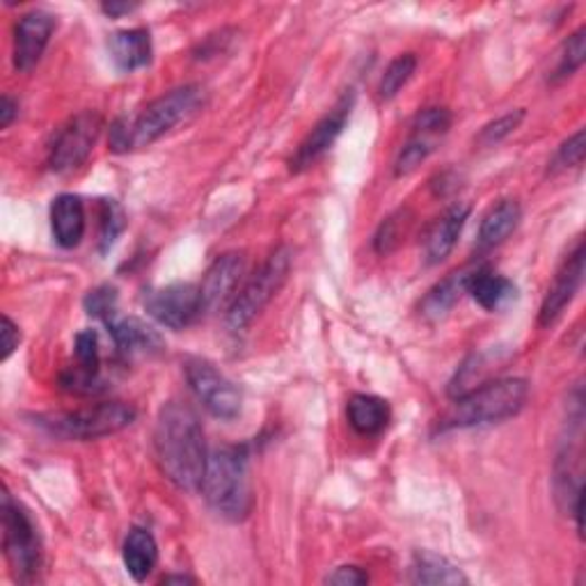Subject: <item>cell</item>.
I'll return each mask as SVG.
<instances>
[{"label":"cell","instance_id":"34","mask_svg":"<svg viewBox=\"0 0 586 586\" xmlns=\"http://www.w3.org/2000/svg\"><path fill=\"white\" fill-rule=\"evenodd\" d=\"M401 220H404V213H395L378 227V232L374 237V248L378 254L385 257L399 245V241L404 237V222Z\"/></svg>","mask_w":586,"mask_h":586},{"label":"cell","instance_id":"24","mask_svg":"<svg viewBox=\"0 0 586 586\" xmlns=\"http://www.w3.org/2000/svg\"><path fill=\"white\" fill-rule=\"evenodd\" d=\"M472 271H456L449 278H444L442 282H438L429 293L427 299L421 301V316H427L431 321H438L442 316H447L453 305L463 299V293L468 291V280H470Z\"/></svg>","mask_w":586,"mask_h":586},{"label":"cell","instance_id":"27","mask_svg":"<svg viewBox=\"0 0 586 586\" xmlns=\"http://www.w3.org/2000/svg\"><path fill=\"white\" fill-rule=\"evenodd\" d=\"M100 248L108 252L126 230V213L115 200H102L100 205Z\"/></svg>","mask_w":586,"mask_h":586},{"label":"cell","instance_id":"16","mask_svg":"<svg viewBox=\"0 0 586 586\" xmlns=\"http://www.w3.org/2000/svg\"><path fill=\"white\" fill-rule=\"evenodd\" d=\"M51 227L55 243L64 250H74L85 237V207L79 195L62 192L51 205Z\"/></svg>","mask_w":586,"mask_h":586},{"label":"cell","instance_id":"3","mask_svg":"<svg viewBox=\"0 0 586 586\" xmlns=\"http://www.w3.org/2000/svg\"><path fill=\"white\" fill-rule=\"evenodd\" d=\"M530 383L525 378H498L481 383L465 395L453 397L451 408L440 419V431L474 429L515 417L525 408Z\"/></svg>","mask_w":586,"mask_h":586},{"label":"cell","instance_id":"6","mask_svg":"<svg viewBox=\"0 0 586 586\" xmlns=\"http://www.w3.org/2000/svg\"><path fill=\"white\" fill-rule=\"evenodd\" d=\"M136 417L138 412L134 406L124 401H104L72 412L42 415L38 417V425L51 436L64 440H96L128 429Z\"/></svg>","mask_w":586,"mask_h":586},{"label":"cell","instance_id":"33","mask_svg":"<svg viewBox=\"0 0 586 586\" xmlns=\"http://www.w3.org/2000/svg\"><path fill=\"white\" fill-rule=\"evenodd\" d=\"M85 310L90 316L106 321L111 314L117 312V291L115 286H96L85 296Z\"/></svg>","mask_w":586,"mask_h":586},{"label":"cell","instance_id":"37","mask_svg":"<svg viewBox=\"0 0 586 586\" xmlns=\"http://www.w3.org/2000/svg\"><path fill=\"white\" fill-rule=\"evenodd\" d=\"M19 115V102H14L10 94L3 96V102H0V128H8Z\"/></svg>","mask_w":586,"mask_h":586},{"label":"cell","instance_id":"22","mask_svg":"<svg viewBox=\"0 0 586 586\" xmlns=\"http://www.w3.org/2000/svg\"><path fill=\"white\" fill-rule=\"evenodd\" d=\"M520 218H523V209H520L515 200H502L500 205H495L481 220L479 248L493 250L502 245L517 230Z\"/></svg>","mask_w":586,"mask_h":586},{"label":"cell","instance_id":"25","mask_svg":"<svg viewBox=\"0 0 586 586\" xmlns=\"http://www.w3.org/2000/svg\"><path fill=\"white\" fill-rule=\"evenodd\" d=\"M417 72V57L412 53H404L387 64V70L378 83V96L383 102L395 100V96L408 85V81Z\"/></svg>","mask_w":586,"mask_h":586},{"label":"cell","instance_id":"28","mask_svg":"<svg viewBox=\"0 0 586 586\" xmlns=\"http://www.w3.org/2000/svg\"><path fill=\"white\" fill-rule=\"evenodd\" d=\"M584 55H586V28H577L562 46L557 70L552 81H564L575 72H579V67L584 64Z\"/></svg>","mask_w":586,"mask_h":586},{"label":"cell","instance_id":"4","mask_svg":"<svg viewBox=\"0 0 586 586\" xmlns=\"http://www.w3.org/2000/svg\"><path fill=\"white\" fill-rule=\"evenodd\" d=\"M200 491L220 517L230 523L245 520L252 511L248 451L243 447H222L209 453Z\"/></svg>","mask_w":586,"mask_h":586},{"label":"cell","instance_id":"7","mask_svg":"<svg viewBox=\"0 0 586 586\" xmlns=\"http://www.w3.org/2000/svg\"><path fill=\"white\" fill-rule=\"evenodd\" d=\"M3 550L12 575L32 582L42 568V541L30 513L8 491L3 495Z\"/></svg>","mask_w":586,"mask_h":586},{"label":"cell","instance_id":"31","mask_svg":"<svg viewBox=\"0 0 586 586\" xmlns=\"http://www.w3.org/2000/svg\"><path fill=\"white\" fill-rule=\"evenodd\" d=\"M523 119H525V111H511V113L498 117L495 122L485 124L479 134V145L481 147L500 145L502 140H506L515 132L520 124H523Z\"/></svg>","mask_w":586,"mask_h":586},{"label":"cell","instance_id":"11","mask_svg":"<svg viewBox=\"0 0 586 586\" xmlns=\"http://www.w3.org/2000/svg\"><path fill=\"white\" fill-rule=\"evenodd\" d=\"M353 102H355V94L346 92L342 100L337 102V106L328 115H325L323 119H318L314 124V128L307 134V138L301 143L296 154H293L291 160H289V168H291L293 175H299V172L312 168L314 163L325 151H331V147L337 143V138L344 132V126H346L348 115H350V108H353Z\"/></svg>","mask_w":586,"mask_h":586},{"label":"cell","instance_id":"17","mask_svg":"<svg viewBox=\"0 0 586 586\" xmlns=\"http://www.w3.org/2000/svg\"><path fill=\"white\" fill-rule=\"evenodd\" d=\"M470 218V207L468 205H453L447 209L429 230L427 241H425V254H427V264L436 266L451 254L456 248V241H459L463 227Z\"/></svg>","mask_w":586,"mask_h":586},{"label":"cell","instance_id":"12","mask_svg":"<svg viewBox=\"0 0 586 586\" xmlns=\"http://www.w3.org/2000/svg\"><path fill=\"white\" fill-rule=\"evenodd\" d=\"M53 32H55V17L44 10L28 12L19 19V23L14 25V51H12L17 72L28 74L38 67V62L42 60Z\"/></svg>","mask_w":586,"mask_h":586},{"label":"cell","instance_id":"13","mask_svg":"<svg viewBox=\"0 0 586 586\" xmlns=\"http://www.w3.org/2000/svg\"><path fill=\"white\" fill-rule=\"evenodd\" d=\"M245 273L243 252H224L216 257V262L207 269L200 293L205 312H216L220 307H230L234 296L241 289V280Z\"/></svg>","mask_w":586,"mask_h":586},{"label":"cell","instance_id":"38","mask_svg":"<svg viewBox=\"0 0 586 586\" xmlns=\"http://www.w3.org/2000/svg\"><path fill=\"white\" fill-rule=\"evenodd\" d=\"M134 10H138L136 3H104L102 12L108 17H122V14H132Z\"/></svg>","mask_w":586,"mask_h":586},{"label":"cell","instance_id":"36","mask_svg":"<svg viewBox=\"0 0 586 586\" xmlns=\"http://www.w3.org/2000/svg\"><path fill=\"white\" fill-rule=\"evenodd\" d=\"M325 582L337 586H360L369 582V575L360 566H339Z\"/></svg>","mask_w":586,"mask_h":586},{"label":"cell","instance_id":"10","mask_svg":"<svg viewBox=\"0 0 586 586\" xmlns=\"http://www.w3.org/2000/svg\"><path fill=\"white\" fill-rule=\"evenodd\" d=\"M145 310L163 328L184 331L205 314L200 284L172 282L154 289L147 293Z\"/></svg>","mask_w":586,"mask_h":586},{"label":"cell","instance_id":"18","mask_svg":"<svg viewBox=\"0 0 586 586\" xmlns=\"http://www.w3.org/2000/svg\"><path fill=\"white\" fill-rule=\"evenodd\" d=\"M465 293H470L474 303L481 305L485 312H498L515 299L517 289L509 278L491 271L488 266H479L472 269Z\"/></svg>","mask_w":586,"mask_h":586},{"label":"cell","instance_id":"9","mask_svg":"<svg viewBox=\"0 0 586 586\" xmlns=\"http://www.w3.org/2000/svg\"><path fill=\"white\" fill-rule=\"evenodd\" d=\"M104 132V117L96 111H83L55 134L49 151V168L55 175H70L90 158Z\"/></svg>","mask_w":586,"mask_h":586},{"label":"cell","instance_id":"32","mask_svg":"<svg viewBox=\"0 0 586 586\" xmlns=\"http://www.w3.org/2000/svg\"><path fill=\"white\" fill-rule=\"evenodd\" d=\"M584 160V132L579 128V132L575 136H571L555 154V158H552L547 172L550 175H557V172H564V170H571V168H579Z\"/></svg>","mask_w":586,"mask_h":586},{"label":"cell","instance_id":"8","mask_svg":"<svg viewBox=\"0 0 586 586\" xmlns=\"http://www.w3.org/2000/svg\"><path fill=\"white\" fill-rule=\"evenodd\" d=\"M190 393L216 419L232 421L243 410L241 387L202 357H188L184 365Z\"/></svg>","mask_w":586,"mask_h":586},{"label":"cell","instance_id":"35","mask_svg":"<svg viewBox=\"0 0 586 586\" xmlns=\"http://www.w3.org/2000/svg\"><path fill=\"white\" fill-rule=\"evenodd\" d=\"M0 335H3V350H0V363H8L10 357H12V353L21 344L19 325L8 314H3V325H0Z\"/></svg>","mask_w":586,"mask_h":586},{"label":"cell","instance_id":"20","mask_svg":"<svg viewBox=\"0 0 586 586\" xmlns=\"http://www.w3.org/2000/svg\"><path fill=\"white\" fill-rule=\"evenodd\" d=\"M346 415H348V425L353 427L355 433L372 438L387 429L393 410H389V404L385 399L376 395H353L348 399Z\"/></svg>","mask_w":586,"mask_h":586},{"label":"cell","instance_id":"21","mask_svg":"<svg viewBox=\"0 0 586 586\" xmlns=\"http://www.w3.org/2000/svg\"><path fill=\"white\" fill-rule=\"evenodd\" d=\"M122 559L128 575L136 582H145L158 564V543L151 532L143 527H134L128 532L122 547Z\"/></svg>","mask_w":586,"mask_h":586},{"label":"cell","instance_id":"5","mask_svg":"<svg viewBox=\"0 0 586 586\" xmlns=\"http://www.w3.org/2000/svg\"><path fill=\"white\" fill-rule=\"evenodd\" d=\"M293 264V252L282 245L278 248L266 262L259 266L250 280L239 289L234 301L227 307L224 323L232 333L245 331L248 325L266 310V305L278 296V291L284 286Z\"/></svg>","mask_w":586,"mask_h":586},{"label":"cell","instance_id":"23","mask_svg":"<svg viewBox=\"0 0 586 586\" xmlns=\"http://www.w3.org/2000/svg\"><path fill=\"white\" fill-rule=\"evenodd\" d=\"M410 579L415 584H468L465 573L453 566L447 557L436 555L431 550H419L412 557Z\"/></svg>","mask_w":586,"mask_h":586},{"label":"cell","instance_id":"30","mask_svg":"<svg viewBox=\"0 0 586 586\" xmlns=\"http://www.w3.org/2000/svg\"><path fill=\"white\" fill-rule=\"evenodd\" d=\"M451 122H453V117L447 108H440V106L425 108V111L417 113V117L412 122V132L431 136L436 140H442L449 134Z\"/></svg>","mask_w":586,"mask_h":586},{"label":"cell","instance_id":"14","mask_svg":"<svg viewBox=\"0 0 586 586\" xmlns=\"http://www.w3.org/2000/svg\"><path fill=\"white\" fill-rule=\"evenodd\" d=\"M582 280H584V243L579 241L577 248L566 257V262L562 264V269L557 271L555 280H552L545 293L538 312V323L543 328L555 323L562 316V312L571 305L575 293L582 286Z\"/></svg>","mask_w":586,"mask_h":586},{"label":"cell","instance_id":"15","mask_svg":"<svg viewBox=\"0 0 586 586\" xmlns=\"http://www.w3.org/2000/svg\"><path fill=\"white\" fill-rule=\"evenodd\" d=\"M104 323L124 357H149L163 348L160 335L136 316H122L117 310Z\"/></svg>","mask_w":586,"mask_h":586},{"label":"cell","instance_id":"19","mask_svg":"<svg viewBox=\"0 0 586 586\" xmlns=\"http://www.w3.org/2000/svg\"><path fill=\"white\" fill-rule=\"evenodd\" d=\"M151 38L145 28L119 30L111 38V55L119 72H136L151 62Z\"/></svg>","mask_w":586,"mask_h":586},{"label":"cell","instance_id":"29","mask_svg":"<svg viewBox=\"0 0 586 586\" xmlns=\"http://www.w3.org/2000/svg\"><path fill=\"white\" fill-rule=\"evenodd\" d=\"M74 353H76V367L81 372H85L87 376L94 378H102V350H100V335L94 331H83L76 335V344H74Z\"/></svg>","mask_w":586,"mask_h":586},{"label":"cell","instance_id":"39","mask_svg":"<svg viewBox=\"0 0 586 586\" xmlns=\"http://www.w3.org/2000/svg\"><path fill=\"white\" fill-rule=\"evenodd\" d=\"M163 582H166V584H172V582H192V577H186V575H172V577H166Z\"/></svg>","mask_w":586,"mask_h":586},{"label":"cell","instance_id":"2","mask_svg":"<svg viewBox=\"0 0 586 586\" xmlns=\"http://www.w3.org/2000/svg\"><path fill=\"white\" fill-rule=\"evenodd\" d=\"M205 90L200 85H181L154 100L136 119H117L111 126V149L122 154L128 149L149 147L170 134L202 108Z\"/></svg>","mask_w":586,"mask_h":586},{"label":"cell","instance_id":"1","mask_svg":"<svg viewBox=\"0 0 586 586\" xmlns=\"http://www.w3.org/2000/svg\"><path fill=\"white\" fill-rule=\"evenodd\" d=\"M154 449L160 472L179 491H200L207 470V442L198 415L186 404L170 401L160 408Z\"/></svg>","mask_w":586,"mask_h":586},{"label":"cell","instance_id":"26","mask_svg":"<svg viewBox=\"0 0 586 586\" xmlns=\"http://www.w3.org/2000/svg\"><path fill=\"white\" fill-rule=\"evenodd\" d=\"M440 140L431 138V136H421V134H410L408 143L401 147L397 163H395V175L397 177H406L410 172H415L421 163H425L438 147Z\"/></svg>","mask_w":586,"mask_h":586}]
</instances>
